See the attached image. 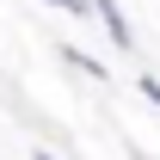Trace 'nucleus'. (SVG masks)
Returning a JSON list of instances; mask_svg holds the SVG:
<instances>
[{
	"mask_svg": "<svg viewBox=\"0 0 160 160\" xmlns=\"http://www.w3.org/2000/svg\"><path fill=\"white\" fill-rule=\"evenodd\" d=\"M31 160H62V154H56V148H37V154H31Z\"/></svg>",
	"mask_w": 160,
	"mask_h": 160,
	"instance_id": "obj_5",
	"label": "nucleus"
},
{
	"mask_svg": "<svg viewBox=\"0 0 160 160\" xmlns=\"http://www.w3.org/2000/svg\"><path fill=\"white\" fill-rule=\"evenodd\" d=\"M92 19L105 25V37L117 43V49H136V25L123 19V6H117V0H92Z\"/></svg>",
	"mask_w": 160,
	"mask_h": 160,
	"instance_id": "obj_1",
	"label": "nucleus"
},
{
	"mask_svg": "<svg viewBox=\"0 0 160 160\" xmlns=\"http://www.w3.org/2000/svg\"><path fill=\"white\" fill-rule=\"evenodd\" d=\"M43 6H56V12H68V19H92V0H43Z\"/></svg>",
	"mask_w": 160,
	"mask_h": 160,
	"instance_id": "obj_3",
	"label": "nucleus"
},
{
	"mask_svg": "<svg viewBox=\"0 0 160 160\" xmlns=\"http://www.w3.org/2000/svg\"><path fill=\"white\" fill-rule=\"evenodd\" d=\"M56 56L68 62L74 74H86V80H105V86H111V62H99V56H86V49H74V43H62Z\"/></svg>",
	"mask_w": 160,
	"mask_h": 160,
	"instance_id": "obj_2",
	"label": "nucleus"
},
{
	"mask_svg": "<svg viewBox=\"0 0 160 160\" xmlns=\"http://www.w3.org/2000/svg\"><path fill=\"white\" fill-rule=\"evenodd\" d=\"M136 86H142V99L160 111V80H154V68H142V74H136Z\"/></svg>",
	"mask_w": 160,
	"mask_h": 160,
	"instance_id": "obj_4",
	"label": "nucleus"
}]
</instances>
